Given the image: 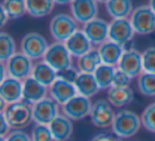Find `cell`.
I'll return each instance as SVG.
<instances>
[{"label":"cell","instance_id":"obj_1","mask_svg":"<svg viewBox=\"0 0 155 141\" xmlns=\"http://www.w3.org/2000/svg\"><path fill=\"white\" fill-rule=\"evenodd\" d=\"M140 116L131 110H120L115 114L114 120L111 125L112 132L120 139H128L135 136L141 127Z\"/></svg>","mask_w":155,"mask_h":141},{"label":"cell","instance_id":"obj_2","mask_svg":"<svg viewBox=\"0 0 155 141\" xmlns=\"http://www.w3.org/2000/svg\"><path fill=\"white\" fill-rule=\"evenodd\" d=\"M3 113L10 127L14 131H21L33 121L32 105L23 100L8 104Z\"/></svg>","mask_w":155,"mask_h":141},{"label":"cell","instance_id":"obj_3","mask_svg":"<svg viewBox=\"0 0 155 141\" xmlns=\"http://www.w3.org/2000/svg\"><path fill=\"white\" fill-rule=\"evenodd\" d=\"M129 19L137 35L146 36L155 32V13L149 5L143 4L135 8Z\"/></svg>","mask_w":155,"mask_h":141},{"label":"cell","instance_id":"obj_4","mask_svg":"<svg viewBox=\"0 0 155 141\" xmlns=\"http://www.w3.org/2000/svg\"><path fill=\"white\" fill-rule=\"evenodd\" d=\"M77 31V21L72 17V15L60 13L55 15L50 22V33L56 42L64 43Z\"/></svg>","mask_w":155,"mask_h":141},{"label":"cell","instance_id":"obj_5","mask_svg":"<svg viewBox=\"0 0 155 141\" xmlns=\"http://www.w3.org/2000/svg\"><path fill=\"white\" fill-rule=\"evenodd\" d=\"M43 61L47 62L56 72H62L72 66V55L62 42H54L50 44Z\"/></svg>","mask_w":155,"mask_h":141},{"label":"cell","instance_id":"obj_6","mask_svg":"<svg viewBox=\"0 0 155 141\" xmlns=\"http://www.w3.org/2000/svg\"><path fill=\"white\" fill-rule=\"evenodd\" d=\"M48 40L41 34L31 32L23 36L20 42V52L32 60L43 58L49 49Z\"/></svg>","mask_w":155,"mask_h":141},{"label":"cell","instance_id":"obj_7","mask_svg":"<svg viewBox=\"0 0 155 141\" xmlns=\"http://www.w3.org/2000/svg\"><path fill=\"white\" fill-rule=\"evenodd\" d=\"M5 68L8 77L23 81L32 76L34 64H33V60L30 59L28 56H25L21 52H17L6 62Z\"/></svg>","mask_w":155,"mask_h":141},{"label":"cell","instance_id":"obj_8","mask_svg":"<svg viewBox=\"0 0 155 141\" xmlns=\"http://www.w3.org/2000/svg\"><path fill=\"white\" fill-rule=\"evenodd\" d=\"M112 105L107 99H97L92 102L90 112V118L93 125L99 129L111 127L115 117Z\"/></svg>","mask_w":155,"mask_h":141},{"label":"cell","instance_id":"obj_9","mask_svg":"<svg viewBox=\"0 0 155 141\" xmlns=\"http://www.w3.org/2000/svg\"><path fill=\"white\" fill-rule=\"evenodd\" d=\"M32 107L33 121L36 124L49 125L59 115V104L49 97L33 104Z\"/></svg>","mask_w":155,"mask_h":141},{"label":"cell","instance_id":"obj_10","mask_svg":"<svg viewBox=\"0 0 155 141\" xmlns=\"http://www.w3.org/2000/svg\"><path fill=\"white\" fill-rule=\"evenodd\" d=\"M135 32L130 22V19H112L109 23V40L126 46L133 40Z\"/></svg>","mask_w":155,"mask_h":141},{"label":"cell","instance_id":"obj_11","mask_svg":"<svg viewBox=\"0 0 155 141\" xmlns=\"http://www.w3.org/2000/svg\"><path fill=\"white\" fill-rule=\"evenodd\" d=\"M117 69L127 74L131 79L138 78L139 75L143 73L141 53L134 47L124 50L123 56L117 64Z\"/></svg>","mask_w":155,"mask_h":141},{"label":"cell","instance_id":"obj_12","mask_svg":"<svg viewBox=\"0 0 155 141\" xmlns=\"http://www.w3.org/2000/svg\"><path fill=\"white\" fill-rule=\"evenodd\" d=\"M70 10L77 23L86 24L97 18L98 2L95 0H73L70 4Z\"/></svg>","mask_w":155,"mask_h":141},{"label":"cell","instance_id":"obj_13","mask_svg":"<svg viewBox=\"0 0 155 141\" xmlns=\"http://www.w3.org/2000/svg\"><path fill=\"white\" fill-rule=\"evenodd\" d=\"M61 106L62 115L71 120L77 121L90 116L92 102L89 98L77 95Z\"/></svg>","mask_w":155,"mask_h":141},{"label":"cell","instance_id":"obj_14","mask_svg":"<svg viewBox=\"0 0 155 141\" xmlns=\"http://www.w3.org/2000/svg\"><path fill=\"white\" fill-rule=\"evenodd\" d=\"M82 32L86 34L92 45L102 44L109 40V23L102 18H95L84 24Z\"/></svg>","mask_w":155,"mask_h":141},{"label":"cell","instance_id":"obj_15","mask_svg":"<svg viewBox=\"0 0 155 141\" xmlns=\"http://www.w3.org/2000/svg\"><path fill=\"white\" fill-rule=\"evenodd\" d=\"M49 93L51 95V98L60 105L65 104L68 101L78 95L74 83L59 79V78H57L49 88Z\"/></svg>","mask_w":155,"mask_h":141},{"label":"cell","instance_id":"obj_16","mask_svg":"<svg viewBox=\"0 0 155 141\" xmlns=\"http://www.w3.org/2000/svg\"><path fill=\"white\" fill-rule=\"evenodd\" d=\"M22 83V100L25 102L33 105L47 97L48 88H49L39 83L32 76L27 78L25 80H23Z\"/></svg>","mask_w":155,"mask_h":141},{"label":"cell","instance_id":"obj_17","mask_svg":"<svg viewBox=\"0 0 155 141\" xmlns=\"http://www.w3.org/2000/svg\"><path fill=\"white\" fill-rule=\"evenodd\" d=\"M72 57L79 58L93 49L92 43L82 31L78 30L64 42Z\"/></svg>","mask_w":155,"mask_h":141},{"label":"cell","instance_id":"obj_18","mask_svg":"<svg viewBox=\"0 0 155 141\" xmlns=\"http://www.w3.org/2000/svg\"><path fill=\"white\" fill-rule=\"evenodd\" d=\"M22 81L12 77H6L0 85V96L8 104L22 100Z\"/></svg>","mask_w":155,"mask_h":141},{"label":"cell","instance_id":"obj_19","mask_svg":"<svg viewBox=\"0 0 155 141\" xmlns=\"http://www.w3.org/2000/svg\"><path fill=\"white\" fill-rule=\"evenodd\" d=\"M49 129L54 141H69L73 134L74 127L71 119L64 115H58L49 124Z\"/></svg>","mask_w":155,"mask_h":141},{"label":"cell","instance_id":"obj_20","mask_svg":"<svg viewBox=\"0 0 155 141\" xmlns=\"http://www.w3.org/2000/svg\"><path fill=\"white\" fill-rule=\"evenodd\" d=\"M97 50L100 55V58H101L102 63L111 66H117L124 52V46L111 40H107L106 42L100 44L97 47Z\"/></svg>","mask_w":155,"mask_h":141},{"label":"cell","instance_id":"obj_21","mask_svg":"<svg viewBox=\"0 0 155 141\" xmlns=\"http://www.w3.org/2000/svg\"><path fill=\"white\" fill-rule=\"evenodd\" d=\"M74 85L78 95L89 99L95 96L100 90L93 74L79 73L74 82Z\"/></svg>","mask_w":155,"mask_h":141},{"label":"cell","instance_id":"obj_22","mask_svg":"<svg viewBox=\"0 0 155 141\" xmlns=\"http://www.w3.org/2000/svg\"><path fill=\"white\" fill-rule=\"evenodd\" d=\"M104 5L107 13L112 19L130 18L134 10L132 0H109Z\"/></svg>","mask_w":155,"mask_h":141},{"label":"cell","instance_id":"obj_23","mask_svg":"<svg viewBox=\"0 0 155 141\" xmlns=\"http://www.w3.org/2000/svg\"><path fill=\"white\" fill-rule=\"evenodd\" d=\"M134 99V92L128 88H110L107 93V100L114 107H124Z\"/></svg>","mask_w":155,"mask_h":141},{"label":"cell","instance_id":"obj_24","mask_svg":"<svg viewBox=\"0 0 155 141\" xmlns=\"http://www.w3.org/2000/svg\"><path fill=\"white\" fill-rule=\"evenodd\" d=\"M32 77L42 85L50 88L54 83V81L57 79V72L42 60V61H38L34 64Z\"/></svg>","mask_w":155,"mask_h":141},{"label":"cell","instance_id":"obj_25","mask_svg":"<svg viewBox=\"0 0 155 141\" xmlns=\"http://www.w3.org/2000/svg\"><path fill=\"white\" fill-rule=\"evenodd\" d=\"M27 13L34 18L49 16L54 10V0H25Z\"/></svg>","mask_w":155,"mask_h":141},{"label":"cell","instance_id":"obj_26","mask_svg":"<svg viewBox=\"0 0 155 141\" xmlns=\"http://www.w3.org/2000/svg\"><path fill=\"white\" fill-rule=\"evenodd\" d=\"M100 64H102V61L97 49H92L84 56L77 58V70L79 73L94 74Z\"/></svg>","mask_w":155,"mask_h":141},{"label":"cell","instance_id":"obj_27","mask_svg":"<svg viewBox=\"0 0 155 141\" xmlns=\"http://www.w3.org/2000/svg\"><path fill=\"white\" fill-rule=\"evenodd\" d=\"M115 72H116L115 66H111L104 63L100 64L97 70L94 72L93 75L100 90H109L110 88H112Z\"/></svg>","mask_w":155,"mask_h":141},{"label":"cell","instance_id":"obj_28","mask_svg":"<svg viewBox=\"0 0 155 141\" xmlns=\"http://www.w3.org/2000/svg\"><path fill=\"white\" fill-rule=\"evenodd\" d=\"M16 53L15 39L8 33H0V62H8Z\"/></svg>","mask_w":155,"mask_h":141},{"label":"cell","instance_id":"obj_29","mask_svg":"<svg viewBox=\"0 0 155 141\" xmlns=\"http://www.w3.org/2000/svg\"><path fill=\"white\" fill-rule=\"evenodd\" d=\"M137 88L143 96L155 97V74H140L137 78Z\"/></svg>","mask_w":155,"mask_h":141},{"label":"cell","instance_id":"obj_30","mask_svg":"<svg viewBox=\"0 0 155 141\" xmlns=\"http://www.w3.org/2000/svg\"><path fill=\"white\" fill-rule=\"evenodd\" d=\"M2 5L11 19H19L27 13L25 0H3Z\"/></svg>","mask_w":155,"mask_h":141},{"label":"cell","instance_id":"obj_31","mask_svg":"<svg viewBox=\"0 0 155 141\" xmlns=\"http://www.w3.org/2000/svg\"><path fill=\"white\" fill-rule=\"evenodd\" d=\"M140 119L143 127L155 134V102L146 106L140 115Z\"/></svg>","mask_w":155,"mask_h":141},{"label":"cell","instance_id":"obj_32","mask_svg":"<svg viewBox=\"0 0 155 141\" xmlns=\"http://www.w3.org/2000/svg\"><path fill=\"white\" fill-rule=\"evenodd\" d=\"M143 70L145 73L155 74V46H149L141 53Z\"/></svg>","mask_w":155,"mask_h":141},{"label":"cell","instance_id":"obj_33","mask_svg":"<svg viewBox=\"0 0 155 141\" xmlns=\"http://www.w3.org/2000/svg\"><path fill=\"white\" fill-rule=\"evenodd\" d=\"M32 141H54L49 125L36 124L32 130Z\"/></svg>","mask_w":155,"mask_h":141},{"label":"cell","instance_id":"obj_34","mask_svg":"<svg viewBox=\"0 0 155 141\" xmlns=\"http://www.w3.org/2000/svg\"><path fill=\"white\" fill-rule=\"evenodd\" d=\"M130 82H131V78L127 74H124V72L119 71L116 68V72H115L114 79H113V83H112V88H128Z\"/></svg>","mask_w":155,"mask_h":141},{"label":"cell","instance_id":"obj_35","mask_svg":"<svg viewBox=\"0 0 155 141\" xmlns=\"http://www.w3.org/2000/svg\"><path fill=\"white\" fill-rule=\"evenodd\" d=\"M78 74H79V71L76 70V69L73 68V66H71V68L68 69V70H64L62 72H58L57 78L65 80V81H68V82H71V83H74L76 78H77Z\"/></svg>","mask_w":155,"mask_h":141},{"label":"cell","instance_id":"obj_36","mask_svg":"<svg viewBox=\"0 0 155 141\" xmlns=\"http://www.w3.org/2000/svg\"><path fill=\"white\" fill-rule=\"evenodd\" d=\"M6 141H32V139L23 131H13L6 136Z\"/></svg>","mask_w":155,"mask_h":141},{"label":"cell","instance_id":"obj_37","mask_svg":"<svg viewBox=\"0 0 155 141\" xmlns=\"http://www.w3.org/2000/svg\"><path fill=\"white\" fill-rule=\"evenodd\" d=\"M11 133V127L6 120L4 113H0V136L6 137Z\"/></svg>","mask_w":155,"mask_h":141},{"label":"cell","instance_id":"obj_38","mask_svg":"<svg viewBox=\"0 0 155 141\" xmlns=\"http://www.w3.org/2000/svg\"><path fill=\"white\" fill-rule=\"evenodd\" d=\"M90 141H121L120 138L118 137H114V136H111L109 134H97L96 136L91 139Z\"/></svg>","mask_w":155,"mask_h":141},{"label":"cell","instance_id":"obj_39","mask_svg":"<svg viewBox=\"0 0 155 141\" xmlns=\"http://www.w3.org/2000/svg\"><path fill=\"white\" fill-rule=\"evenodd\" d=\"M8 19L10 18H8V14H6L5 10H4L3 5L0 3V29L3 27L4 25L8 23Z\"/></svg>","mask_w":155,"mask_h":141},{"label":"cell","instance_id":"obj_40","mask_svg":"<svg viewBox=\"0 0 155 141\" xmlns=\"http://www.w3.org/2000/svg\"><path fill=\"white\" fill-rule=\"evenodd\" d=\"M6 77H8V73H6L5 64L0 62V85H1L2 82L5 80Z\"/></svg>","mask_w":155,"mask_h":141},{"label":"cell","instance_id":"obj_41","mask_svg":"<svg viewBox=\"0 0 155 141\" xmlns=\"http://www.w3.org/2000/svg\"><path fill=\"white\" fill-rule=\"evenodd\" d=\"M73 0H54V2L59 5H65V4H71V2Z\"/></svg>","mask_w":155,"mask_h":141},{"label":"cell","instance_id":"obj_42","mask_svg":"<svg viewBox=\"0 0 155 141\" xmlns=\"http://www.w3.org/2000/svg\"><path fill=\"white\" fill-rule=\"evenodd\" d=\"M6 105H8V103H6L5 101H4L3 99L1 98V96H0V113H3L4 112Z\"/></svg>","mask_w":155,"mask_h":141},{"label":"cell","instance_id":"obj_43","mask_svg":"<svg viewBox=\"0 0 155 141\" xmlns=\"http://www.w3.org/2000/svg\"><path fill=\"white\" fill-rule=\"evenodd\" d=\"M148 5L151 8V10L155 13V0H149V4Z\"/></svg>","mask_w":155,"mask_h":141},{"label":"cell","instance_id":"obj_44","mask_svg":"<svg viewBox=\"0 0 155 141\" xmlns=\"http://www.w3.org/2000/svg\"><path fill=\"white\" fill-rule=\"evenodd\" d=\"M95 1H97V2H99V3H104L106 4L107 2L109 1V0H95Z\"/></svg>","mask_w":155,"mask_h":141},{"label":"cell","instance_id":"obj_45","mask_svg":"<svg viewBox=\"0 0 155 141\" xmlns=\"http://www.w3.org/2000/svg\"><path fill=\"white\" fill-rule=\"evenodd\" d=\"M0 141H6V137H3V136H0Z\"/></svg>","mask_w":155,"mask_h":141}]
</instances>
